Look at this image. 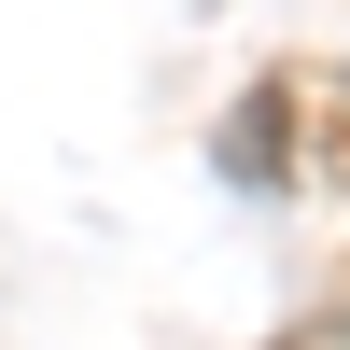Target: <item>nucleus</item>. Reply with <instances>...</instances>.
Wrapping results in <instances>:
<instances>
[{
    "label": "nucleus",
    "instance_id": "obj_1",
    "mask_svg": "<svg viewBox=\"0 0 350 350\" xmlns=\"http://www.w3.org/2000/svg\"><path fill=\"white\" fill-rule=\"evenodd\" d=\"M280 140H295V98H280V84H252V98H239V126H224V183H252V196H267V183H280Z\"/></svg>",
    "mask_w": 350,
    "mask_h": 350
}]
</instances>
